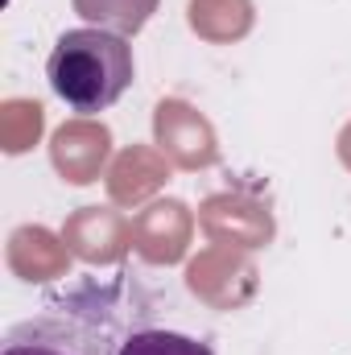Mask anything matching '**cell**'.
<instances>
[{"mask_svg": "<svg viewBox=\"0 0 351 355\" xmlns=\"http://www.w3.org/2000/svg\"><path fill=\"white\" fill-rule=\"evenodd\" d=\"M132 318L137 314L124 306L116 281L83 285L17 322L0 355H120Z\"/></svg>", "mask_w": 351, "mask_h": 355, "instance_id": "6da1fadb", "label": "cell"}, {"mask_svg": "<svg viewBox=\"0 0 351 355\" xmlns=\"http://www.w3.org/2000/svg\"><path fill=\"white\" fill-rule=\"evenodd\" d=\"M137 62L132 46L116 29H67L46 62L50 91L71 107V112H108L124 91L132 87Z\"/></svg>", "mask_w": 351, "mask_h": 355, "instance_id": "7a4b0ae2", "label": "cell"}, {"mask_svg": "<svg viewBox=\"0 0 351 355\" xmlns=\"http://www.w3.org/2000/svg\"><path fill=\"white\" fill-rule=\"evenodd\" d=\"M120 355H215V347L198 335H186V331L149 322V318H132Z\"/></svg>", "mask_w": 351, "mask_h": 355, "instance_id": "3957f363", "label": "cell"}]
</instances>
